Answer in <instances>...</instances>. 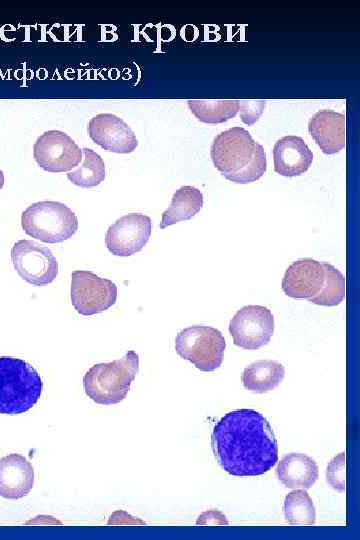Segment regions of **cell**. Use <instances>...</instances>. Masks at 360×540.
Instances as JSON below:
<instances>
[{
  "label": "cell",
  "instance_id": "6da1fadb",
  "mask_svg": "<svg viewBox=\"0 0 360 540\" xmlns=\"http://www.w3.org/2000/svg\"><path fill=\"white\" fill-rule=\"evenodd\" d=\"M214 456L234 476H258L278 461V446L267 419L253 409L225 414L211 434Z\"/></svg>",
  "mask_w": 360,
  "mask_h": 540
},
{
  "label": "cell",
  "instance_id": "7a4b0ae2",
  "mask_svg": "<svg viewBox=\"0 0 360 540\" xmlns=\"http://www.w3.org/2000/svg\"><path fill=\"white\" fill-rule=\"evenodd\" d=\"M210 156L215 168L229 181L248 184L259 180L267 169L266 153L243 127H232L213 140Z\"/></svg>",
  "mask_w": 360,
  "mask_h": 540
},
{
  "label": "cell",
  "instance_id": "3957f363",
  "mask_svg": "<svg viewBox=\"0 0 360 540\" xmlns=\"http://www.w3.org/2000/svg\"><path fill=\"white\" fill-rule=\"evenodd\" d=\"M43 382L26 361L0 357V414L16 415L31 409L39 400Z\"/></svg>",
  "mask_w": 360,
  "mask_h": 540
},
{
  "label": "cell",
  "instance_id": "277c9868",
  "mask_svg": "<svg viewBox=\"0 0 360 540\" xmlns=\"http://www.w3.org/2000/svg\"><path fill=\"white\" fill-rule=\"evenodd\" d=\"M139 371V356L128 351L122 358L92 366L83 377L86 395L101 405H112L126 398Z\"/></svg>",
  "mask_w": 360,
  "mask_h": 540
},
{
  "label": "cell",
  "instance_id": "5b68a950",
  "mask_svg": "<svg viewBox=\"0 0 360 540\" xmlns=\"http://www.w3.org/2000/svg\"><path fill=\"white\" fill-rule=\"evenodd\" d=\"M24 232L45 243H60L71 238L78 229L76 214L64 203L39 201L21 215Z\"/></svg>",
  "mask_w": 360,
  "mask_h": 540
},
{
  "label": "cell",
  "instance_id": "8992f818",
  "mask_svg": "<svg viewBox=\"0 0 360 540\" xmlns=\"http://www.w3.org/2000/svg\"><path fill=\"white\" fill-rule=\"evenodd\" d=\"M225 348L222 333L210 326L193 325L184 328L175 338L177 354L204 372L214 371L221 366Z\"/></svg>",
  "mask_w": 360,
  "mask_h": 540
},
{
  "label": "cell",
  "instance_id": "52a82bcc",
  "mask_svg": "<svg viewBox=\"0 0 360 540\" xmlns=\"http://www.w3.org/2000/svg\"><path fill=\"white\" fill-rule=\"evenodd\" d=\"M117 286L87 270L71 274V303L78 313L90 316L101 313L115 304Z\"/></svg>",
  "mask_w": 360,
  "mask_h": 540
},
{
  "label": "cell",
  "instance_id": "ba28073f",
  "mask_svg": "<svg viewBox=\"0 0 360 540\" xmlns=\"http://www.w3.org/2000/svg\"><path fill=\"white\" fill-rule=\"evenodd\" d=\"M11 259L18 275L34 286L50 284L58 275V262L52 251L35 241H17L12 247Z\"/></svg>",
  "mask_w": 360,
  "mask_h": 540
},
{
  "label": "cell",
  "instance_id": "9c48e42d",
  "mask_svg": "<svg viewBox=\"0 0 360 540\" xmlns=\"http://www.w3.org/2000/svg\"><path fill=\"white\" fill-rule=\"evenodd\" d=\"M233 343L247 350L267 345L274 333L272 312L261 305H247L236 312L229 323Z\"/></svg>",
  "mask_w": 360,
  "mask_h": 540
},
{
  "label": "cell",
  "instance_id": "30bf717a",
  "mask_svg": "<svg viewBox=\"0 0 360 540\" xmlns=\"http://www.w3.org/2000/svg\"><path fill=\"white\" fill-rule=\"evenodd\" d=\"M33 156L47 172H69L81 162L82 149L65 132L48 130L34 143Z\"/></svg>",
  "mask_w": 360,
  "mask_h": 540
},
{
  "label": "cell",
  "instance_id": "8fae6325",
  "mask_svg": "<svg viewBox=\"0 0 360 540\" xmlns=\"http://www.w3.org/2000/svg\"><path fill=\"white\" fill-rule=\"evenodd\" d=\"M151 231L152 222L149 216L130 213L109 226L105 244L109 252L115 256H131L142 250L150 238Z\"/></svg>",
  "mask_w": 360,
  "mask_h": 540
},
{
  "label": "cell",
  "instance_id": "7c38bea8",
  "mask_svg": "<svg viewBox=\"0 0 360 540\" xmlns=\"http://www.w3.org/2000/svg\"><path fill=\"white\" fill-rule=\"evenodd\" d=\"M87 130L91 140L109 152L128 154L138 146L136 135L128 124L111 113H100L91 118Z\"/></svg>",
  "mask_w": 360,
  "mask_h": 540
},
{
  "label": "cell",
  "instance_id": "4fadbf2b",
  "mask_svg": "<svg viewBox=\"0 0 360 540\" xmlns=\"http://www.w3.org/2000/svg\"><path fill=\"white\" fill-rule=\"evenodd\" d=\"M325 271L322 262L312 258L294 261L285 271L282 290L295 299H311L322 289Z\"/></svg>",
  "mask_w": 360,
  "mask_h": 540
},
{
  "label": "cell",
  "instance_id": "5bb4252c",
  "mask_svg": "<svg viewBox=\"0 0 360 540\" xmlns=\"http://www.w3.org/2000/svg\"><path fill=\"white\" fill-rule=\"evenodd\" d=\"M308 130L324 154L340 152L346 144V117L333 110H320L309 119Z\"/></svg>",
  "mask_w": 360,
  "mask_h": 540
},
{
  "label": "cell",
  "instance_id": "9a60e30c",
  "mask_svg": "<svg viewBox=\"0 0 360 540\" xmlns=\"http://www.w3.org/2000/svg\"><path fill=\"white\" fill-rule=\"evenodd\" d=\"M273 162L276 173L285 177L300 176L312 165L313 153L301 137L288 135L275 143Z\"/></svg>",
  "mask_w": 360,
  "mask_h": 540
},
{
  "label": "cell",
  "instance_id": "2e32d148",
  "mask_svg": "<svg viewBox=\"0 0 360 540\" xmlns=\"http://www.w3.org/2000/svg\"><path fill=\"white\" fill-rule=\"evenodd\" d=\"M33 485L34 469L24 456L11 453L0 459L1 497L20 499L31 491Z\"/></svg>",
  "mask_w": 360,
  "mask_h": 540
},
{
  "label": "cell",
  "instance_id": "e0dca14e",
  "mask_svg": "<svg viewBox=\"0 0 360 540\" xmlns=\"http://www.w3.org/2000/svg\"><path fill=\"white\" fill-rule=\"evenodd\" d=\"M316 462L302 453H289L278 463L276 474L280 482L290 489H309L318 479Z\"/></svg>",
  "mask_w": 360,
  "mask_h": 540
},
{
  "label": "cell",
  "instance_id": "ac0fdd59",
  "mask_svg": "<svg viewBox=\"0 0 360 540\" xmlns=\"http://www.w3.org/2000/svg\"><path fill=\"white\" fill-rule=\"evenodd\" d=\"M284 366L274 360H258L248 365L241 376L245 389L265 393L275 389L284 379Z\"/></svg>",
  "mask_w": 360,
  "mask_h": 540
},
{
  "label": "cell",
  "instance_id": "d6986e66",
  "mask_svg": "<svg viewBox=\"0 0 360 540\" xmlns=\"http://www.w3.org/2000/svg\"><path fill=\"white\" fill-rule=\"evenodd\" d=\"M202 206L203 194L199 189L190 185L180 187L173 194L170 206L162 214L160 228L191 219Z\"/></svg>",
  "mask_w": 360,
  "mask_h": 540
},
{
  "label": "cell",
  "instance_id": "ffe728a7",
  "mask_svg": "<svg viewBox=\"0 0 360 540\" xmlns=\"http://www.w3.org/2000/svg\"><path fill=\"white\" fill-rule=\"evenodd\" d=\"M188 107L201 122L208 124L223 123L239 111V100H188Z\"/></svg>",
  "mask_w": 360,
  "mask_h": 540
},
{
  "label": "cell",
  "instance_id": "44dd1931",
  "mask_svg": "<svg viewBox=\"0 0 360 540\" xmlns=\"http://www.w3.org/2000/svg\"><path fill=\"white\" fill-rule=\"evenodd\" d=\"M83 164L67 173V178L74 185L91 188L99 185L105 179V163L101 156L90 148H83Z\"/></svg>",
  "mask_w": 360,
  "mask_h": 540
},
{
  "label": "cell",
  "instance_id": "7402d4cb",
  "mask_svg": "<svg viewBox=\"0 0 360 540\" xmlns=\"http://www.w3.org/2000/svg\"><path fill=\"white\" fill-rule=\"evenodd\" d=\"M283 510L291 525H313L316 512L313 501L305 489H295L285 497Z\"/></svg>",
  "mask_w": 360,
  "mask_h": 540
},
{
  "label": "cell",
  "instance_id": "603a6c76",
  "mask_svg": "<svg viewBox=\"0 0 360 540\" xmlns=\"http://www.w3.org/2000/svg\"><path fill=\"white\" fill-rule=\"evenodd\" d=\"M325 282L321 291L308 301L321 306H336L345 298V278L333 265L322 262Z\"/></svg>",
  "mask_w": 360,
  "mask_h": 540
},
{
  "label": "cell",
  "instance_id": "cb8c5ba5",
  "mask_svg": "<svg viewBox=\"0 0 360 540\" xmlns=\"http://www.w3.org/2000/svg\"><path fill=\"white\" fill-rule=\"evenodd\" d=\"M326 479L333 489L345 491V452L339 453L329 462Z\"/></svg>",
  "mask_w": 360,
  "mask_h": 540
},
{
  "label": "cell",
  "instance_id": "d4e9b609",
  "mask_svg": "<svg viewBox=\"0 0 360 540\" xmlns=\"http://www.w3.org/2000/svg\"><path fill=\"white\" fill-rule=\"evenodd\" d=\"M240 118L248 126L253 125L260 118L265 106V100H239Z\"/></svg>",
  "mask_w": 360,
  "mask_h": 540
},
{
  "label": "cell",
  "instance_id": "484cf974",
  "mask_svg": "<svg viewBox=\"0 0 360 540\" xmlns=\"http://www.w3.org/2000/svg\"><path fill=\"white\" fill-rule=\"evenodd\" d=\"M197 525H228V521L224 514L217 510H209L203 512L196 522Z\"/></svg>",
  "mask_w": 360,
  "mask_h": 540
},
{
  "label": "cell",
  "instance_id": "4316f807",
  "mask_svg": "<svg viewBox=\"0 0 360 540\" xmlns=\"http://www.w3.org/2000/svg\"><path fill=\"white\" fill-rule=\"evenodd\" d=\"M4 185V174L3 171L0 169V190L3 188Z\"/></svg>",
  "mask_w": 360,
  "mask_h": 540
}]
</instances>
